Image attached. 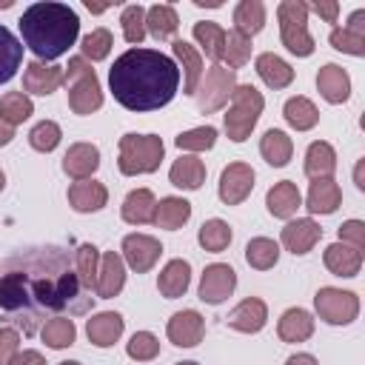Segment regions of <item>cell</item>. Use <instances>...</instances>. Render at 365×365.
I'll return each instance as SVG.
<instances>
[{
  "mask_svg": "<svg viewBox=\"0 0 365 365\" xmlns=\"http://www.w3.org/2000/svg\"><path fill=\"white\" fill-rule=\"evenodd\" d=\"M94 299L66 245H29L0 259V319L23 336L40 334L54 317L88 314Z\"/></svg>",
  "mask_w": 365,
  "mask_h": 365,
  "instance_id": "cell-1",
  "label": "cell"
},
{
  "mask_svg": "<svg viewBox=\"0 0 365 365\" xmlns=\"http://www.w3.org/2000/svg\"><path fill=\"white\" fill-rule=\"evenodd\" d=\"M114 100L128 111H157L168 106L180 88L177 63L154 48H128L108 68Z\"/></svg>",
  "mask_w": 365,
  "mask_h": 365,
  "instance_id": "cell-2",
  "label": "cell"
},
{
  "mask_svg": "<svg viewBox=\"0 0 365 365\" xmlns=\"http://www.w3.org/2000/svg\"><path fill=\"white\" fill-rule=\"evenodd\" d=\"M17 23H20L23 43L34 51L37 60L63 57L80 34L77 11L68 3H54V0L29 6Z\"/></svg>",
  "mask_w": 365,
  "mask_h": 365,
  "instance_id": "cell-3",
  "label": "cell"
},
{
  "mask_svg": "<svg viewBox=\"0 0 365 365\" xmlns=\"http://www.w3.org/2000/svg\"><path fill=\"white\" fill-rule=\"evenodd\" d=\"M117 168L125 177L137 174H154L163 163L165 145L157 134H123L117 145Z\"/></svg>",
  "mask_w": 365,
  "mask_h": 365,
  "instance_id": "cell-4",
  "label": "cell"
},
{
  "mask_svg": "<svg viewBox=\"0 0 365 365\" xmlns=\"http://www.w3.org/2000/svg\"><path fill=\"white\" fill-rule=\"evenodd\" d=\"M63 83L68 88V108L74 114L86 117L103 106V88H100V80H97L88 60L71 57L66 71H63Z\"/></svg>",
  "mask_w": 365,
  "mask_h": 365,
  "instance_id": "cell-5",
  "label": "cell"
},
{
  "mask_svg": "<svg viewBox=\"0 0 365 365\" xmlns=\"http://www.w3.org/2000/svg\"><path fill=\"white\" fill-rule=\"evenodd\" d=\"M265 108V97L251 86H237L231 91V106H228V114H225V134L231 143H245L259 120Z\"/></svg>",
  "mask_w": 365,
  "mask_h": 365,
  "instance_id": "cell-6",
  "label": "cell"
},
{
  "mask_svg": "<svg viewBox=\"0 0 365 365\" xmlns=\"http://www.w3.org/2000/svg\"><path fill=\"white\" fill-rule=\"evenodd\" d=\"M277 20H279L282 46L297 57H311L314 37L308 34V6L299 0H282L277 6Z\"/></svg>",
  "mask_w": 365,
  "mask_h": 365,
  "instance_id": "cell-7",
  "label": "cell"
},
{
  "mask_svg": "<svg viewBox=\"0 0 365 365\" xmlns=\"http://www.w3.org/2000/svg\"><path fill=\"white\" fill-rule=\"evenodd\" d=\"M234 88H237V71H231V68L214 63V66L205 71V77L200 80L197 91H194L197 108H200L202 114L220 111V108L231 100V91H234Z\"/></svg>",
  "mask_w": 365,
  "mask_h": 365,
  "instance_id": "cell-8",
  "label": "cell"
},
{
  "mask_svg": "<svg viewBox=\"0 0 365 365\" xmlns=\"http://www.w3.org/2000/svg\"><path fill=\"white\" fill-rule=\"evenodd\" d=\"M314 308L322 322L328 325H351L359 317V297L354 291H342L334 285H325L314 297Z\"/></svg>",
  "mask_w": 365,
  "mask_h": 365,
  "instance_id": "cell-9",
  "label": "cell"
},
{
  "mask_svg": "<svg viewBox=\"0 0 365 365\" xmlns=\"http://www.w3.org/2000/svg\"><path fill=\"white\" fill-rule=\"evenodd\" d=\"M237 288V271L228 262H211L205 265L202 277H200V299L208 305H220L225 302Z\"/></svg>",
  "mask_w": 365,
  "mask_h": 365,
  "instance_id": "cell-10",
  "label": "cell"
},
{
  "mask_svg": "<svg viewBox=\"0 0 365 365\" xmlns=\"http://www.w3.org/2000/svg\"><path fill=\"white\" fill-rule=\"evenodd\" d=\"M254 191V168L248 163H228L220 174V200L225 205H240Z\"/></svg>",
  "mask_w": 365,
  "mask_h": 365,
  "instance_id": "cell-11",
  "label": "cell"
},
{
  "mask_svg": "<svg viewBox=\"0 0 365 365\" xmlns=\"http://www.w3.org/2000/svg\"><path fill=\"white\" fill-rule=\"evenodd\" d=\"M163 254V245L157 237H148V234H128L123 237V262L137 271V274H145L157 265Z\"/></svg>",
  "mask_w": 365,
  "mask_h": 365,
  "instance_id": "cell-12",
  "label": "cell"
},
{
  "mask_svg": "<svg viewBox=\"0 0 365 365\" xmlns=\"http://www.w3.org/2000/svg\"><path fill=\"white\" fill-rule=\"evenodd\" d=\"M202 334H205V319L194 308L177 311L168 319V325H165V336L177 348H194V345H200L202 342Z\"/></svg>",
  "mask_w": 365,
  "mask_h": 365,
  "instance_id": "cell-13",
  "label": "cell"
},
{
  "mask_svg": "<svg viewBox=\"0 0 365 365\" xmlns=\"http://www.w3.org/2000/svg\"><path fill=\"white\" fill-rule=\"evenodd\" d=\"M225 322H228V328H234L240 334H257L268 322V305L259 297H248L228 311Z\"/></svg>",
  "mask_w": 365,
  "mask_h": 365,
  "instance_id": "cell-14",
  "label": "cell"
},
{
  "mask_svg": "<svg viewBox=\"0 0 365 365\" xmlns=\"http://www.w3.org/2000/svg\"><path fill=\"white\" fill-rule=\"evenodd\" d=\"M125 285V262L117 251H106L100 257V271H97V285H94V294L97 299H111L123 291Z\"/></svg>",
  "mask_w": 365,
  "mask_h": 365,
  "instance_id": "cell-15",
  "label": "cell"
},
{
  "mask_svg": "<svg viewBox=\"0 0 365 365\" xmlns=\"http://www.w3.org/2000/svg\"><path fill=\"white\" fill-rule=\"evenodd\" d=\"M100 168V148L94 143H74L68 145L66 157H63V171L66 177L77 180H91V174Z\"/></svg>",
  "mask_w": 365,
  "mask_h": 365,
  "instance_id": "cell-16",
  "label": "cell"
},
{
  "mask_svg": "<svg viewBox=\"0 0 365 365\" xmlns=\"http://www.w3.org/2000/svg\"><path fill=\"white\" fill-rule=\"evenodd\" d=\"M279 240H282V245H285L294 257H302V254H308V251L322 240V228H319L311 217L291 220V222L282 228Z\"/></svg>",
  "mask_w": 365,
  "mask_h": 365,
  "instance_id": "cell-17",
  "label": "cell"
},
{
  "mask_svg": "<svg viewBox=\"0 0 365 365\" xmlns=\"http://www.w3.org/2000/svg\"><path fill=\"white\" fill-rule=\"evenodd\" d=\"M63 83V68L60 66H46L40 60H31L23 71V94H37V97H48L51 91H57Z\"/></svg>",
  "mask_w": 365,
  "mask_h": 365,
  "instance_id": "cell-18",
  "label": "cell"
},
{
  "mask_svg": "<svg viewBox=\"0 0 365 365\" xmlns=\"http://www.w3.org/2000/svg\"><path fill=\"white\" fill-rule=\"evenodd\" d=\"M106 202H108V188L97 180H77L68 185V205L77 214H94L106 208Z\"/></svg>",
  "mask_w": 365,
  "mask_h": 365,
  "instance_id": "cell-19",
  "label": "cell"
},
{
  "mask_svg": "<svg viewBox=\"0 0 365 365\" xmlns=\"http://www.w3.org/2000/svg\"><path fill=\"white\" fill-rule=\"evenodd\" d=\"M123 328H125V319L117 311H100L86 322L88 342L97 348H111L123 336Z\"/></svg>",
  "mask_w": 365,
  "mask_h": 365,
  "instance_id": "cell-20",
  "label": "cell"
},
{
  "mask_svg": "<svg viewBox=\"0 0 365 365\" xmlns=\"http://www.w3.org/2000/svg\"><path fill=\"white\" fill-rule=\"evenodd\" d=\"M317 88H319V94H322L328 103L339 106V103H345V100L351 97V77H348V71H345L342 66L325 63V66L317 71Z\"/></svg>",
  "mask_w": 365,
  "mask_h": 365,
  "instance_id": "cell-21",
  "label": "cell"
},
{
  "mask_svg": "<svg viewBox=\"0 0 365 365\" xmlns=\"http://www.w3.org/2000/svg\"><path fill=\"white\" fill-rule=\"evenodd\" d=\"M265 205H268V214L277 217V220H291L297 214V208L302 205V194L299 188L291 182V180H282V182H274L265 194Z\"/></svg>",
  "mask_w": 365,
  "mask_h": 365,
  "instance_id": "cell-22",
  "label": "cell"
},
{
  "mask_svg": "<svg viewBox=\"0 0 365 365\" xmlns=\"http://www.w3.org/2000/svg\"><path fill=\"white\" fill-rule=\"evenodd\" d=\"M188 285H191V262L188 259H168L157 277V291L165 299H177L188 291Z\"/></svg>",
  "mask_w": 365,
  "mask_h": 365,
  "instance_id": "cell-23",
  "label": "cell"
},
{
  "mask_svg": "<svg viewBox=\"0 0 365 365\" xmlns=\"http://www.w3.org/2000/svg\"><path fill=\"white\" fill-rule=\"evenodd\" d=\"M322 262L334 277H356L362 268V251H356L345 242H331L322 254Z\"/></svg>",
  "mask_w": 365,
  "mask_h": 365,
  "instance_id": "cell-24",
  "label": "cell"
},
{
  "mask_svg": "<svg viewBox=\"0 0 365 365\" xmlns=\"http://www.w3.org/2000/svg\"><path fill=\"white\" fill-rule=\"evenodd\" d=\"M168 182L182 188V191H197L205 182V163L194 154H182L180 160H174L171 171H168Z\"/></svg>",
  "mask_w": 365,
  "mask_h": 365,
  "instance_id": "cell-25",
  "label": "cell"
},
{
  "mask_svg": "<svg viewBox=\"0 0 365 365\" xmlns=\"http://www.w3.org/2000/svg\"><path fill=\"white\" fill-rule=\"evenodd\" d=\"M342 202V188L334 182V177L328 180H314L305 197V208L311 214H334Z\"/></svg>",
  "mask_w": 365,
  "mask_h": 365,
  "instance_id": "cell-26",
  "label": "cell"
},
{
  "mask_svg": "<svg viewBox=\"0 0 365 365\" xmlns=\"http://www.w3.org/2000/svg\"><path fill=\"white\" fill-rule=\"evenodd\" d=\"M154 208H157L154 194L148 188H134L125 194L120 214L128 225H145V222H154Z\"/></svg>",
  "mask_w": 365,
  "mask_h": 365,
  "instance_id": "cell-27",
  "label": "cell"
},
{
  "mask_svg": "<svg viewBox=\"0 0 365 365\" xmlns=\"http://www.w3.org/2000/svg\"><path fill=\"white\" fill-rule=\"evenodd\" d=\"M180 29V17L174 11V6L168 3H157L151 9H145V34H151L157 43L171 40Z\"/></svg>",
  "mask_w": 365,
  "mask_h": 365,
  "instance_id": "cell-28",
  "label": "cell"
},
{
  "mask_svg": "<svg viewBox=\"0 0 365 365\" xmlns=\"http://www.w3.org/2000/svg\"><path fill=\"white\" fill-rule=\"evenodd\" d=\"M171 51L180 60L182 74H185L182 77V91L185 94H194L197 86H200V80H202V57H200V51L191 43H185V40H174L171 43Z\"/></svg>",
  "mask_w": 365,
  "mask_h": 365,
  "instance_id": "cell-29",
  "label": "cell"
},
{
  "mask_svg": "<svg viewBox=\"0 0 365 365\" xmlns=\"http://www.w3.org/2000/svg\"><path fill=\"white\" fill-rule=\"evenodd\" d=\"M254 66H257L259 80H262L268 88H288V86L294 83V68H291L282 57H277L274 51H262Z\"/></svg>",
  "mask_w": 365,
  "mask_h": 365,
  "instance_id": "cell-30",
  "label": "cell"
},
{
  "mask_svg": "<svg viewBox=\"0 0 365 365\" xmlns=\"http://www.w3.org/2000/svg\"><path fill=\"white\" fill-rule=\"evenodd\" d=\"M336 171V151L325 140H314L305 151V174L311 180H328Z\"/></svg>",
  "mask_w": 365,
  "mask_h": 365,
  "instance_id": "cell-31",
  "label": "cell"
},
{
  "mask_svg": "<svg viewBox=\"0 0 365 365\" xmlns=\"http://www.w3.org/2000/svg\"><path fill=\"white\" fill-rule=\"evenodd\" d=\"M277 334L282 342H305L314 334V317L305 308H288L277 322Z\"/></svg>",
  "mask_w": 365,
  "mask_h": 365,
  "instance_id": "cell-32",
  "label": "cell"
},
{
  "mask_svg": "<svg viewBox=\"0 0 365 365\" xmlns=\"http://www.w3.org/2000/svg\"><path fill=\"white\" fill-rule=\"evenodd\" d=\"M259 154H262V160L268 165L282 168V165H288V160L294 154V140L282 128H268L262 134V140H259Z\"/></svg>",
  "mask_w": 365,
  "mask_h": 365,
  "instance_id": "cell-33",
  "label": "cell"
},
{
  "mask_svg": "<svg viewBox=\"0 0 365 365\" xmlns=\"http://www.w3.org/2000/svg\"><path fill=\"white\" fill-rule=\"evenodd\" d=\"M191 220V202L182 200V197H163L154 208V222L157 228H165V231H177L182 228L185 222Z\"/></svg>",
  "mask_w": 365,
  "mask_h": 365,
  "instance_id": "cell-34",
  "label": "cell"
},
{
  "mask_svg": "<svg viewBox=\"0 0 365 365\" xmlns=\"http://www.w3.org/2000/svg\"><path fill=\"white\" fill-rule=\"evenodd\" d=\"M262 26H265V6H262V0H242V3H237V9H234V31L237 34L251 40L254 34L262 31Z\"/></svg>",
  "mask_w": 365,
  "mask_h": 365,
  "instance_id": "cell-35",
  "label": "cell"
},
{
  "mask_svg": "<svg viewBox=\"0 0 365 365\" xmlns=\"http://www.w3.org/2000/svg\"><path fill=\"white\" fill-rule=\"evenodd\" d=\"M282 117H285V123H288L291 128H297V131H311V128L319 123V111H317V106H314L308 97H302V94L285 100V106H282Z\"/></svg>",
  "mask_w": 365,
  "mask_h": 365,
  "instance_id": "cell-36",
  "label": "cell"
},
{
  "mask_svg": "<svg viewBox=\"0 0 365 365\" xmlns=\"http://www.w3.org/2000/svg\"><path fill=\"white\" fill-rule=\"evenodd\" d=\"M191 34H194V40L202 46L205 57H211L214 63H220V60H222V48H225V29H222L220 23H214V20H200V23H194Z\"/></svg>",
  "mask_w": 365,
  "mask_h": 365,
  "instance_id": "cell-37",
  "label": "cell"
},
{
  "mask_svg": "<svg viewBox=\"0 0 365 365\" xmlns=\"http://www.w3.org/2000/svg\"><path fill=\"white\" fill-rule=\"evenodd\" d=\"M20 63H23V46H20V40L6 26H0V86L9 83L17 74Z\"/></svg>",
  "mask_w": 365,
  "mask_h": 365,
  "instance_id": "cell-38",
  "label": "cell"
},
{
  "mask_svg": "<svg viewBox=\"0 0 365 365\" xmlns=\"http://www.w3.org/2000/svg\"><path fill=\"white\" fill-rule=\"evenodd\" d=\"M231 225L225 222V220H220V217H214V220H205L202 225H200V234H197V242L202 245V251H211V254H220V251H225L228 245H231Z\"/></svg>",
  "mask_w": 365,
  "mask_h": 365,
  "instance_id": "cell-39",
  "label": "cell"
},
{
  "mask_svg": "<svg viewBox=\"0 0 365 365\" xmlns=\"http://www.w3.org/2000/svg\"><path fill=\"white\" fill-rule=\"evenodd\" d=\"M40 336H43V342H46L48 348L63 351V348L74 345V339H77V325H74L71 317H54V319H48V322L40 328Z\"/></svg>",
  "mask_w": 365,
  "mask_h": 365,
  "instance_id": "cell-40",
  "label": "cell"
},
{
  "mask_svg": "<svg viewBox=\"0 0 365 365\" xmlns=\"http://www.w3.org/2000/svg\"><path fill=\"white\" fill-rule=\"evenodd\" d=\"M277 259H279V245L271 237H254V240H248V245H245V262L251 268L268 271V268L277 265Z\"/></svg>",
  "mask_w": 365,
  "mask_h": 365,
  "instance_id": "cell-41",
  "label": "cell"
},
{
  "mask_svg": "<svg viewBox=\"0 0 365 365\" xmlns=\"http://www.w3.org/2000/svg\"><path fill=\"white\" fill-rule=\"evenodd\" d=\"M31 114H34V103H31L29 94H23V91H9V94L0 97V120L9 123L11 128L20 125V123H26Z\"/></svg>",
  "mask_w": 365,
  "mask_h": 365,
  "instance_id": "cell-42",
  "label": "cell"
},
{
  "mask_svg": "<svg viewBox=\"0 0 365 365\" xmlns=\"http://www.w3.org/2000/svg\"><path fill=\"white\" fill-rule=\"evenodd\" d=\"M74 265H77V277L83 282L86 291H94L97 285V271H100V251L91 242H80L74 248Z\"/></svg>",
  "mask_w": 365,
  "mask_h": 365,
  "instance_id": "cell-43",
  "label": "cell"
},
{
  "mask_svg": "<svg viewBox=\"0 0 365 365\" xmlns=\"http://www.w3.org/2000/svg\"><path fill=\"white\" fill-rule=\"evenodd\" d=\"M120 26H123V37H125V43L140 46L143 37H145V9H143L140 3L125 6L123 14H120Z\"/></svg>",
  "mask_w": 365,
  "mask_h": 365,
  "instance_id": "cell-44",
  "label": "cell"
},
{
  "mask_svg": "<svg viewBox=\"0 0 365 365\" xmlns=\"http://www.w3.org/2000/svg\"><path fill=\"white\" fill-rule=\"evenodd\" d=\"M111 46H114V37H111V31L108 29H94V31H88L86 37H83V43H80V57L83 60H91V63H97V60H106L108 57V51H111Z\"/></svg>",
  "mask_w": 365,
  "mask_h": 365,
  "instance_id": "cell-45",
  "label": "cell"
},
{
  "mask_svg": "<svg viewBox=\"0 0 365 365\" xmlns=\"http://www.w3.org/2000/svg\"><path fill=\"white\" fill-rule=\"evenodd\" d=\"M60 137H63V131H60V125L54 120H40L29 131V145L34 151H40V154H48V151H54L60 145Z\"/></svg>",
  "mask_w": 365,
  "mask_h": 365,
  "instance_id": "cell-46",
  "label": "cell"
},
{
  "mask_svg": "<svg viewBox=\"0 0 365 365\" xmlns=\"http://www.w3.org/2000/svg\"><path fill=\"white\" fill-rule=\"evenodd\" d=\"M222 60L228 63L225 68H231V71L242 68V66L251 60V40H248V37H242V34H237V31H228V34H225Z\"/></svg>",
  "mask_w": 365,
  "mask_h": 365,
  "instance_id": "cell-47",
  "label": "cell"
},
{
  "mask_svg": "<svg viewBox=\"0 0 365 365\" xmlns=\"http://www.w3.org/2000/svg\"><path fill=\"white\" fill-rule=\"evenodd\" d=\"M174 143H177L180 151H208L217 143V128L214 125H200V128H191V131L177 134Z\"/></svg>",
  "mask_w": 365,
  "mask_h": 365,
  "instance_id": "cell-48",
  "label": "cell"
},
{
  "mask_svg": "<svg viewBox=\"0 0 365 365\" xmlns=\"http://www.w3.org/2000/svg\"><path fill=\"white\" fill-rule=\"evenodd\" d=\"M125 354H128L131 359H137V362H151V359H157V354H160V339H157L151 331H137V334L125 342Z\"/></svg>",
  "mask_w": 365,
  "mask_h": 365,
  "instance_id": "cell-49",
  "label": "cell"
},
{
  "mask_svg": "<svg viewBox=\"0 0 365 365\" xmlns=\"http://www.w3.org/2000/svg\"><path fill=\"white\" fill-rule=\"evenodd\" d=\"M328 43H331L336 51H345V54H354V57H362V54H365V34L348 31L345 26H342V29H334V31L328 34Z\"/></svg>",
  "mask_w": 365,
  "mask_h": 365,
  "instance_id": "cell-50",
  "label": "cell"
},
{
  "mask_svg": "<svg viewBox=\"0 0 365 365\" xmlns=\"http://www.w3.org/2000/svg\"><path fill=\"white\" fill-rule=\"evenodd\" d=\"M339 242L362 251L365 248V222L362 220H345L339 225Z\"/></svg>",
  "mask_w": 365,
  "mask_h": 365,
  "instance_id": "cell-51",
  "label": "cell"
},
{
  "mask_svg": "<svg viewBox=\"0 0 365 365\" xmlns=\"http://www.w3.org/2000/svg\"><path fill=\"white\" fill-rule=\"evenodd\" d=\"M20 351V334L14 328H0V365H9Z\"/></svg>",
  "mask_w": 365,
  "mask_h": 365,
  "instance_id": "cell-52",
  "label": "cell"
},
{
  "mask_svg": "<svg viewBox=\"0 0 365 365\" xmlns=\"http://www.w3.org/2000/svg\"><path fill=\"white\" fill-rule=\"evenodd\" d=\"M308 11L319 14L325 23H336V14H339V3H336V0H314V3L308 6Z\"/></svg>",
  "mask_w": 365,
  "mask_h": 365,
  "instance_id": "cell-53",
  "label": "cell"
},
{
  "mask_svg": "<svg viewBox=\"0 0 365 365\" xmlns=\"http://www.w3.org/2000/svg\"><path fill=\"white\" fill-rule=\"evenodd\" d=\"M9 365H48V362H46V356H43L40 351L26 348V351H17V354H14V359H11Z\"/></svg>",
  "mask_w": 365,
  "mask_h": 365,
  "instance_id": "cell-54",
  "label": "cell"
},
{
  "mask_svg": "<svg viewBox=\"0 0 365 365\" xmlns=\"http://www.w3.org/2000/svg\"><path fill=\"white\" fill-rule=\"evenodd\" d=\"M362 20H365V9H356V11L348 17V26H345V29H348V31H356V34H365V23H362Z\"/></svg>",
  "mask_w": 365,
  "mask_h": 365,
  "instance_id": "cell-55",
  "label": "cell"
},
{
  "mask_svg": "<svg viewBox=\"0 0 365 365\" xmlns=\"http://www.w3.org/2000/svg\"><path fill=\"white\" fill-rule=\"evenodd\" d=\"M285 365H319V362H317L314 354H294V356L285 359Z\"/></svg>",
  "mask_w": 365,
  "mask_h": 365,
  "instance_id": "cell-56",
  "label": "cell"
},
{
  "mask_svg": "<svg viewBox=\"0 0 365 365\" xmlns=\"http://www.w3.org/2000/svg\"><path fill=\"white\" fill-rule=\"evenodd\" d=\"M11 140H14V128H11L9 123H3V120H0V148H3V145H9Z\"/></svg>",
  "mask_w": 365,
  "mask_h": 365,
  "instance_id": "cell-57",
  "label": "cell"
},
{
  "mask_svg": "<svg viewBox=\"0 0 365 365\" xmlns=\"http://www.w3.org/2000/svg\"><path fill=\"white\" fill-rule=\"evenodd\" d=\"M362 165H365V160H359V163H356V171H354V180H356V188H359V191H365V180H362Z\"/></svg>",
  "mask_w": 365,
  "mask_h": 365,
  "instance_id": "cell-58",
  "label": "cell"
},
{
  "mask_svg": "<svg viewBox=\"0 0 365 365\" xmlns=\"http://www.w3.org/2000/svg\"><path fill=\"white\" fill-rule=\"evenodd\" d=\"M111 3H91V0H86V9L88 11H94V14H100V11H106Z\"/></svg>",
  "mask_w": 365,
  "mask_h": 365,
  "instance_id": "cell-59",
  "label": "cell"
},
{
  "mask_svg": "<svg viewBox=\"0 0 365 365\" xmlns=\"http://www.w3.org/2000/svg\"><path fill=\"white\" fill-rule=\"evenodd\" d=\"M57 365H83V362H77V359H66V362H57Z\"/></svg>",
  "mask_w": 365,
  "mask_h": 365,
  "instance_id": "cell-60",
  "label": "cell"
},
{
  "mask_svg": "<svg viewBox=\"0 0 365 365\" xmlns=\"http://www.w3.org/2000/svg\"><path fill=\"white\" fill-rule=\"evenodd\" d=\"M3 188H6V174L0 171V191H3Z\"/></svg>",
  "mask_w": 365,
  "mask_h": 365,
  "instance_id": "cell-61",
  "label": "cell"
},
{
  "mask_svg": "<svg viewBox=\"0 0 365 365\" xmlns=\"http://www.w3.org/2000/svg\"><path fill=\"white\" fill-rule=\"evenodd\" d=\"M11 6V0H0V9H9Z\"/></svg>",
  "mask_w": 365,
  "mask_h": 365,
  "instance_id": "cell-62",
  "label": "cell"
},
{
  "mask_svg": "<svg viewBox=\"0 0 365 365\" xmlns=\"http://www.w3.org/2000/svg\"><path fill=\"white\" fill-rule=\"evenodd\" d=\"M177 365H200V362H177Z\"/></svg>",
  "mask_w": 365,
  "mask_h": 365,
  "instance_id": "cell-63",
  "label": "cell"
}]
</instances>
